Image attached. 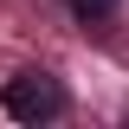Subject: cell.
Here are the masks:
<instances>
[{
    "instance_id": "1",
    "label": "cell",
    "mask_w": 129,
    "mask_h": 129,
    "mask_svg": "<svg viewBox=\"0 0 129 129\" xmlns=\"http://www.w3.org/2000/svg\"><path fill=\"white\" fill-rule=\"evenodd\" d=\"M0 110L13 116V123H58V116L71 110V90H64V78H52V71H19V78L0 84Z\"/></svg>"
},
{
    "instance_id": "2",
    "label": "cell",
    "mask_w": 129,
    "mask_h": 129,
    "mask_svg": "<svg viewBox=\"0 0 129 129\" xmlns=\"http://www.w3.org/2000/svg\"><path fill=\"white\" fill-rule=\"evenodd\" d=\"M58 7H64L71 19H84V26H97V19H110L123 0H58Z\"/></svg>"
}]
</instances>
